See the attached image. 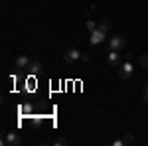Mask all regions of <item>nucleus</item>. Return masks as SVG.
<instances>
[{
    "label": "nucleus",
    "instance_id": "nucleus-1",
    "mask_svg": "<svg viewBox=\"0 0 148 146\" xmlns=\"http://www.w3.org/2000/svg\"><path fill=\"white\" fill-rule=\"evenodd\" d=\"M81 53L79 49H75V47H69V49H65L63 51V56H61V59H63V63L65 65H75L77 61H81Z\"/></svg>",
    "mask_w": 148,
    "mask_h": 146
},
{
    "label": "nucleus",
    "instance_id": "nucleus-2",
    "mask_svg": "<svg viewBox=\"0 0 148 146\" xmlns=\"http://www.w3.org/2000/svg\"><path fill=\"white\" fill-rule=\"evenodd\" d=\"M24 142V138L20 136V132H4V136H2V140H0V144L2 146H20Z\"/></svg>",
    "mask_w": 148,
    "mask_h": 146
},
{
    "label": "nucleus",
    "instance_id": "nucleus-3",
    "mask_svg": "<svg viewBox=\"0 0 148 146\" xmlns=\"http://www.w3.org/2000/svg\"><path fill=\"white\" fill-rule=\"evenodd\" d=\"M132 71H134V65H132V57L128 56L125 63H121V67H119V77L121 79H130L132 77Z\"/></svg>",
    "mask_w": 148,
    "mask_h": 146
},
{
    "label": "nucleus",
    "instance_id": "nucleus-4",
    "mask_svg": "<svg viewBox=\"0 0 148 146\" xmlns=\"http://www.w3.org/2000/svg\"><path fill=\"white\" fill-rule=\"evenodd\" d=\"M107 45H109V49H116V51H123L126 45V40L123 38V36H111L109 38V42H107Z\"/></svg>",
    "mask_w": 148,
    "mask_h": 146
},
{
    "label": "nucleus",
    "instance_id": "nucleus-5",
    "mask_svg": "<svg viewBox=\"0 0 148 146\" xmlns=\"http://www.w3.org/2000/svg\"><path fill=\"white\" fill-rule=\"evenodd\" d=\"M107 63H109L111 67H121V51L109 49V53H107Z\"/></svg>",
    "mask_w": 148,
    "mask_h": 146
},
{
    "label": "nucleus",
    "instance_id": "nucleus-6",
    "mask_svg": "<svg viewBox=\"0 0 148 146\" xmlns=\"http://www.w3.org/2000/svg\"><path fill=\"white\" fill-rule=\"evenodd\" d=\"M105 40H107V34H105V32H101L99 28H97L95 32H91V34H89V42H91V45H99V44H103Z\"/></svg>",
    "mask_w": 148,
    "mask_h": 146
},
{
    "label": "nucleus",
    "instance_id": "nucleus-7",
    "mask_svg": "<svg viewBox=\"0 0 148 146\" xmlns=\"http://www.w3.org/2000/svg\"><path fill=\"white\" fill-rule=\"evenodd\" d=\"M30 63H32V59L28 56H18L16 61H14V69H20V71H22V69H28Z\"/></svg>",
    "mask_w": 148,
    "mask_h": 146
},
{
    "label": "nucleus",
    "instance_id": "nucleus-8",
    "mask_svg": "<svg viewBox=\"0 0 148 146\" xmlns=\"http://www.w3.org/2000/svg\"><path fill=\"white\" fill-rule=\"evenodd\" d=\"M121 140H123V146H132V144H136V138H134V134H132V132H126V134L123 136Z\"/></svg>",
    "mask_w": 148,
    "mask_h": 146
},
{
    "label": "nucleus",
    "instance_id": "nucleus-9",
    "mask_svg": "<svg viewBox=\"0 0 148 146\" xmlns=\"http://www.w3.org/2000/svg\"><path fill=\"white\" fill-rule=\"evenodd\" d=\"M28 71H30L32 75H38V73L42 71V63H40V61H32V63L28 65Z\"/></svg>",
    "mask_w": 148,
    "mask_h": 146
},
{
    "label": "nucleus",
    "instance_id": "nucleus-10",
    "mask_svg": "<svg viewBox=\"0 0 148 146\" xmlns=\"http://www.w3.org/2000/svg\"><path fill=\"white\" fill-rule=\"evenodd\" d=\"M138 63H140L142 69H148V53H142V56L138 57Z\"/></svg>",
    "mask_w": 148,
    "mask_h": 146
},
{
    "label": "nucleus",
    "instance_id": "nucleus-11",
    "mask_svg": "<svg viewBox=\"0 0 148 146\" xmlns=\"http://www.w3.org/2000/svg\"><path fill=\"white\" fill-rule=\"evenodd\" d=\"M97 28H99L101 32H105V34H109V30H111V22H109V20H105V22H101Z\"/></svg>",
    "mask_w": 148,
    "mask_h": 146
},
{
    "label": "nucleus",
    "instance_id": "nucleus-12",
    "mask_svg": "<svg viewBox=\"0 0 148 146\" xmlns=\"http://www.w3.org/2000/svg\"><path fill=\"white\" fill-rule=\"evenodd\" d=\"M85 26H87V32L91 34V32H95V30H97V26H99V24H97V22H93L91 18H89V20L85 22Z\"/></svg>",
    "mask_w": 148,
    "mask_h": 146
},
{
    "label": "nucleus",
    "instance_id": "nucleus-13",
    "mask_svg": "<svg viewBox=\"0 0 148 146\" xmlns=\"http://www.w3.org/2000/svg\"><path fill=\"white\" fill-rule=\"evenodd\" d=\"M53 144H56V146H67L69 140H67V138H63V136H57L56 140H53Z\"/></svg>",
    "mask_w": 148,
    "mask_h": 146
},
{
    "label": "nucleus",
    "instance_id": "nucleus-14",
    "mask_svg": "<svg viewBox=\"0 0 148 146\" xmlns=\"http://www.w3.org/2000/svg\"><path fill=\"white\" fill-rule=\"evenodd\" d=\"M142 103L148 105V83L144 85V89H142Z\"/></svg>",
    "mask_w": 148,
    "mask_h": 146
},
{
    "label": "nucleus",
    "instance_id": "nucleus-15",
    "mask_svg": "<svg viewBox=\"0 0 148 146\" xmlns=\"http://www.w3.org/2000/svg\"><path fill=\"white\" fill-rule=\"evenodd\" d=\"M113 146H123V140L119 138V140H113Z\"/></svg>",
    "mask_w": 148,
    "mask_h": 146
},
{
    "label": "nucleus",
    "instance_id": "nucleus-16",
    "mask_svg": "<svg viewBox=\"0 0 148 146\" xmlns=\"http://www.w3.org/2000/svg\"><path fill=\"white\" fill-rule=\"evenodd\" d=\"M81 61H89V53H83L81 56Z\"/></svg>",
    "mask_w": 148,
    "mask_h": 146
}]
</instances>
